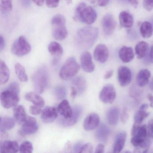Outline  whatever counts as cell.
<instances>
[{"label": "cell", "mask_w": 153, "mask_h": 153, "mask_svg": "<svg viewBox=\"0 0 153 153\" xmlns=\"http://www.w3.org/2000/svg\"><path fill=\"white\" fill-rule=\"evenodd\" d=\"M66 20L64 16L60 14L55 15L51 19L52 26L65 25Z\"/></svg>", "instance_id": "8d00e7d4"}, {"label": "cell", "mask_w": 153, "mask_h": 153, "mask_svg": "<svg viewBox=\"0 0 153 153\" xmlns=\"http://www.w3.org/2000/svg\"><path fill=\"white\" fill-rule=\"evenodd\" d=\"M109 52L106 45L102 44L98 45L94 51L95 59L100 63H105L108 59Z\"/></svg>", "instance_id": "7c38bea8"}, {"label": "cell", "mask_w": 153, "mask_h": 153, "mask_svg": "<svg viewBox=\"0 0 153 153\" xmlns=\"http://www.w3.org/2000/svg\"><path fill=\"white\" fill-rule=\"evenodd\" d=\"M19 93L8 87L1 94V101L2 106L7 109L16 106L19 102Z\"/></svg>", "instance_id": "5b68a950"}, {"label": "cell", "mask_w": 153, "mask_h": 153, "mask_svg": "<svg viewBox=\"0 0 153 153\" xmlns=\"http://www.w3.org/2000/svg\"><path fill=\"white\" fill-rule=\"evenodd\" d=\"M15 70L17 76L20 81L23 82L27 81V76L23 65L19 63H16L15 65Z\"/></svg>", "instance_id": "e575fe53"}, {"label": "cell", "mask_w": 153, "mask_h": 153, "mask_svg": "<svg viewBox=\"0 0 153 153\" xmlns=\"http://www.w3.org/2000/svg\"><path fill=\"white\" fill-rule=\"evenodd\" d=\"M151 76L149 71L146 69L141 70L138 73L136 78L137 85L140 87H143L147 85Z\"/></svg>", "instance_id": "603a6c76"}, {"label": "cell", "mask_w": 153, "mask_h": 153, "mask_svg": "<svg viewBox=\"0 0 153 153\" xmlns=\"http://www.w3.org/2000/svg\"><path fill=\"white\" fill-rule=\"evenodd\" d=\"M147 98L150 101V106L153 107V96L151 94L148 95Z\"/></svg>", "instance_id": "680465c9"}, {"label": "cell", "mask_w": 153, "mask_h": 153, "mask_svg": "<svg viewBox=\"0 0 153 153\" xmlns=\"http://www.w3.org/2000/svg\"><path fill=\"white\" fill-rule=\"evenodd\" d=\"M15 120L8 117H1L0 123V131L5 132L13 128L15 126Z\"/></svg>", "instance_id": "f1b7e54d"}, {"label": "cell", "mask_w": 153, "mask_h": 153, "mask_svg": "<svg viewBox=\"0 0 153 153\" xmlns=\"http://www.w3.org/2000/svg\"><path fill=\"white\" fill-rule=\"evenodd\" d=\"M54 94L57 99L60 100L63 99L67 95V90L63 86L57 87L54 90Z\"/></svg>", "instance_id": "f35d334b"}, {"label": "cell", "mask_w": 153, "mask_h": 153, "mask_svg": "<svg viewBox=\"0 0 153 153\" xmlns=\"http://www.w3.org/2000/svg\"><path fill=\"white\" fill-rule=\"evenodd\" d=\"M45 0H33L36 4L38 6H42L43 5Z\"/></svg>", "instance_id": "6f0895ef"}, {"label": "cell", "mask_w": 153, "mask_h": 153, "mask_svg": "<svg viewBox=\"0 0 153 153\" xmlns=\"http://www.w3.org/2000/svg\"><path fill=\"white\" fill-rule=\"evenodd\" d=\"M9 69L6 63L3 61H0V84H6L9 79Z\"/></svg>", "instance_id": "f546056e"}, {"label": "cell", "mask_w": 153, "mask_h": 153, "mask_svg": "<svg viewBox=\"0 0 153 153\" xmlns=\"http://www.w3.org/2000/svg\"><path fill=\"white\" fill-rule=\"evenodd\" d=\"M119 58L124 63L130 62L134 59V51L131 47L123 46L119 51Z\"/></svg>", "instance_id": "ac0fdd59"}, {"label": "cell", "mask_w": 153, "mask_h": 153, "mask_svg": "<svg viewBox=\"0 0 153 153\" xmlns=\"http://www.w3.org/2000/svg\"><path fill=\"white\" fill-rule=\"evenodd\" d=\"M116 91L112 85H107L103 88L99 94L101 102L105 104L112 103L116 98Z\"/></svg>", "instance_id": "ba28073f"}, {"label": "cell", "mask_w": 153, "mask_h": 153, "mask_svg": "<svg viewBox=\"0 0 153 153\" xmlns=\"http://www.w3.org/2000/svg\"><path fill=\"white\" fill-rule=\"evenodd\" d=\"M6 47V42L4 37L1 36H0V50L2 51Z\"/></svg>", "instance_id": "681fc988"}, {"label": "cell", "mask_w": 153, "mask_h": 153, "mask_svg": "<svg viewBox=\"0 0 153 153\" xmlns=\"http://www.w3.org/2000/svg\"><path fill=\"white\" fill-rule=\"evenodd\" d=\"M110 133V130L105 124H102L96 132V138L98 141L105 142L108 139Z\"/></svg>", "instance_id": "4316f807"}, {"label": "cell", "mask_w": 153, "mask_h": 153, "mask_svg": "<svg viewBox=\"0 0 153 153\" xmlns=\"http://www.w3.org/2000/svg\"><path fill=\"white\" fill-rule=\"evenodd\" d=\"M75 17L76 19L81 23L91 25L96 20L97 14L92 7L82 2L79 3L76 8Z\"/></svg>", "instance_id": "7a4b0ae2"}, {"label": "cell", "mask_w": 153, "mask_h": 153, "mask_svg": "<svg viewBox=\"0 0 153 153\" xmlns=\"http://www.w3.org/2000/svg\"><path fill=\"white\" fill-rule=\"evenodd\" d=\"M127 133L125 131H121L117 134L113 146V152L120 153L123 149L126 142Z\"/></svg>", "instance_id": "d6986e66"}, {"label": "cell", "mask_w": 153, "mask_h": 153, "mask_svg": "<svg viewBox=\"0 0 153 153\" xmlns=\"http://www.w3.org/2000/svg\"><path fill=\"white\" fill-rule=\"evenodd\" d=\"M103 33L106 36L111 35L116 27V23L112 15L107 14L104 16L102 20Z\"/></svg>", "instance_id": "9c48e42d"}, {"label": "cell", "mask_w": 153, "mask_h": 153, "mask_svg": "<svg viewBox=\"0 0 153 153\" xmlns=\"http://www.w3.org/2000/svg\"><path fill=\"white\" fill-rule=\"evenodd\" d=\"M149 59L150 62L153 63V44L151 45L150 51H149Z\"/></svg>", "instance_id": "9f6ffc18"}, {"label": "cell", "mask_w": 153, "mask_h": 153, "mask_svg": "<svg viewBox=\"0 0 153 153\" xmlns=\"http://www.w3.org/2000/svg\"><path fill=\"white\" fill-rule=\"evenodd\" d=\"M148 108V105L147 104H144L140 106L138 111L134 115L135 123L141 124L143 120L149 115V113L146 111Z\"/></svg>", "instance_id": "d4e9b609"}, {"label": "cell", "mask_w": 153, "mask_h": 153, "mask_svg": "<svg viewBox=\"0 0 153 153\" xmlns=\"http://www.w3.org/2000/svg\"><path fill=\"white\" fill-rule=\"evenodd\" d=\"M143 6L146 10L151 11L153 10V0H143Z\"/></svg>", "instance_id": "ab89813d"}, {"label": "cell", "mask_w": 153, "mask_h": 153, "mask_svg": "<svg viewBox=\"0 0 153 153\" xmlns=\"http://www.w3.org/2000/svg\"><path fill=\"white\" fill-rule=\"evenodd\" d=\"M72 84L76 88L78 93L81 94H83L86 88V82L83 77L79 76L74 78L72 79Z\"/></svg>", "instance_id": "1f68e13d"}, {"label": "cell", "mask_w": 153, "mask_h": 153, "mask_svg": "<svg viewBox=\"0 0 153 153\" xmlns=\"http://www.w3.org/2000/svg\"><path fill=\"white\" fill-rule=\"evenodd\" d=\"M121 121L123 123H126L129 118V114L126 108H124L121 114Z\"/></svg>", "instance_id": "7bdbcfd3"}, {"label": "cell", "mask_w": 153, "mask_h": 153, "mask_svg": "<svg viewBox=\"0 0 153 153\" xmlns=\"http://www.w3.org/2000/svg\"><path fill=\"white\" fill-rule=\"evenodd\" d=\"M131 5L134 8H137L138 6V0H128Z\"/></svg>", "instance_id": "db71d44e"}, {"label": "cell", "mask_w": 153, "mask_h": 153, "mask_svg": "<svg viewBox=\"0 0 153 153\" xmlns=\"http://www.w3.org/2000/svg\"><path fill=\"white\" fill-rule=\"evenodd\" d=\"M78 92L76 88L74 86L71 87V96L72 98H74L77 94Z\"/></svg>", "instance_id": "f5cc1de1"}, {"label": "cell", "mask_w": 153, "mask_h": 153, "mask_svg": "<svg viewBox=\"0 0 153 153\" xmlns=\"http://www.w3.org/2000/svg\"><path fill=\"white\" fill-rule=\"evenodd\" d=\"M41 107L37 105H31L30 107V112L32 114L34 115H38L42 113V110L41 109Z\"/></svg>", "instance_id": "60d3db41"}, {"label": "cell", "mask_w": 153, "mask_h": 153, "mask_svg": "<svg viewBox=\"0 0 153 153\" xmlns=\"http://www.w3.org/2000/svg\"><path fill=\"white\" fill-rule=\"evenodd\" d=\"M147 127L146 125L140 126L137 131L132 136L131 142L134 146L138 147L145 142L147 137Z\"/></svg>", "instance_id": "8fae6325"}, {"label": "cell", "mask_w": 153, "mask_h": 153, "mask_svg": "<svg viewBox=\"0 0 153 153\" xmlns=\"http://www.w3.org/2000/svg\"><path fill=\"white\" fill-rule=\"evenodd\" d=\"M34 87L38 94L44 92L49 81V73L46 66L39 68L34 74L33 77Z\"/></svg>", "instance_id": "3957f363"}, {"label": "cell", "mask_w": 153, "mask_h": 153, "mask_svg": "<svg viewBox=\"0 0 153 153\" xmlns=\"http://www.w3.org/2000/svg\"><path fill=\"white\" fill-rule=\"evenodd\" d=\"M22 124L19 133L23 136L34 134L38 130V126L36 120L34 117L27 115Z\"/></svg>", "instance_id": "52a82bcc"}, {"label": "cell", "mask_w": 153, "mask_h": 153, "mask_svg": "<svg viewBox=\"0 0 153 153\" xmlns=\"http://www.w3.org/2000/svg\"><path fill=\"white\" fill-rule=\"evenodd\" d=\"M149 87L150 88V90L153 91V78L152 79V80L149 83Z\"/></svg>", "instance_id": "91938a15"}, {"label": "cell", "mask_w": 153, "mask_h": 153, "mask_svg": "<svg viewBox=\"0 0 153 153\" xmlns=\"http://www.w3.org/2000/svg\"><path fill=\"white\" fill-rule=\"evenodd\" d=\"M52 35L56 40L62 41L68 36V30L65 25L53 26Z\"/></svg>", "instance_id": "ffe728a7"}, {"label": "cell", "mask_w": 153, "mask_h": 153, "mask_svg": "<svg viewBox=\"0 0 153 153\" xmlns=\"http://www.w3.org/2000/svg\"><path fill=\"white\" fill-rule=\"evenodd\" d=\"M148 135L153 138V119L149 122L147 127Z\"/></svg>", "instance_id": "f6af8a7d"}, {"label": "cell", "mask_w": 153, "mask_h": 153, "mask_svg": "<svg viewBox=\"0 0 153 153\" xmlns=\"http://www.w3.org/2000/svg\"><path fill=\"white\" fill-rule=\"evenodd\" d=\"M58 111L65 119L71 118L73 114V109H71L68 102L66 100H63L59 104Z\"/></svg>", "instance_id": "44dd1931"}, {"label": "cell", "mask_w": 153, "mask_h": 153, "mask_svg": "<svg viewBox=\"0 0 153 153\" xmlns=\"http://www.w3.org/2000/svg\"><path fill=\"white\" fill-rule=\"evenodd\" d=\"M83 145H83L81 143H78L76 144L74 146V148H73L74 152L75 153H80Z\"/></svg>", "instance_id": "7dc6e473"}, {"label": "cell", "mask_w": 153, "mask_h": 153, "mask_svg": "<svg viewBox=\"0 0 153 153\" xmlns=\"http://www.w3.org/2000/svg\"><path fill=\"white\" fill-rule=\"evenodd\" d=\"M149 49V45L145 42H140L135 47V52L138 59H141L146 56Z\"/></svg>", "instance_id": "836d02e7"}, {"label": "cell", "mask_w": 153, "mask_h": 153, "mask_svg": "<svg viewBox=\"0 0 153 153\" xmlns=\"http://www.w3.org/2000/svg\"><path fill=\"white\" fill-rule=\"evenodd\" d=\"M120 109L117 107L110 109L106 114V119L109 124L116 125L119 122L120 117Z\"/></svg>", "instance_id": "cb8c5ba5"}, {"label": "cell", "mask_w": 153, "mask_h": 153, "mask_svg": "<svg viewBox=\"0 0 153 153\" xmlns=\"http://www.w3.org/2000/svg\"><path fill=\"white\" fill-rule=\"evenodd\" d=\"M81 67L84 71L88 73H91L94 70L95 67L92 56L88 52H84L80 58Z\"/></svg>", "instance_id": "4fadbf2b"}, {"label": "cell", "mask_w": 153, "mask_h": 153, "mask_svg": "<svg viewBox=\"0 0 153 153\" xmlns=\"http://www.w3.org/2000/svg\"><path fill=\"white\" fill-rule=\"evenodd\" d=\"M83 112V109L79 105H76L74 106L73 109V114L71 118L68 119L63 120L62 123L64 126L70 127L74 125L76 123L80 118V116Z\"/></svg>", "instance_id": "9a60e30c"}, {"label": "cell", "mask_w": 153, "mask_h": 153, "mask_svg": "<svg viewBox=\"0 0 153 153\" xmlns=\"http://www.w3.org/2000/svg\"><path fill=\"white\" fill-rule=\"evenodd\" d=\"M140 32L143 38H149L153 34V26L149 22L145 21L140 25Z\"/></svg>", "instance_id": "d6a6232c"}, {"label": "cell", "mask_w": 153, "mask_h": 153, "mask_svg": "<svg viewBox=\"0 0 153 153\" xmlns=\"http://www.w3.org/2000/svg\"><path fill=\"white\" fill-rule=\"evenodd\" d=\"M66 2L68 4H71L72 2V0H66Z\"/></svg>", "instance_id": "94428289"}, {"label": "cell", "mask_w": 153, "mask_h": 153, "mask_svg": "<svg viewBox=\"0 0 153 153\" xmlns=\"http://www.w3.org/2000/svg\"><path fill=\"white\" fill-rule=\"evenodd\" d=\"M19 149L18 143L16 141L6 140L1 143L0 152L2 153H16Z\"/></svg>", "instance_id": "e0dca14e"}, {"label": "cell", "mask_w": 153, "mask_h": 153, "mask_svg": "<svg viewBox=\"0 0 153 153\" xmlns=\"http://www.w3.org/2000/svg\"><path fill=\"white\" fill-rule=\"evenodd\" d=\"M132 74L128 67L121 66L118 70V79L119 84L122 87H126L130 84Z\"/></svg>", "instance_id": "30bf717a"}, {"label": "cell", "mask_w": 153, "mask_h": 153, "mask_svg": "<svg viewBox=\"0 0 153 153\" xmlns=\"http://www.w3.org/2000/svg\"><path fill=\"white\" fill-rule=\"evenodd\" d=\"M104 151V146L102 144H99L97 145L95 152L97 153H103Z\"/></svg>", "instance_id": "c3c4849f"}, {"label": "cell", "mask_w": 153, "mask_h": 153, "mask_svg": "<svg viewBox=\"0 0 153 153\" xmlns=\"http://www.w3.org/2000/svg\"><path fill=\"white\" fill-rule=\"evenodd\" d=\"M99 31L95 27H84L77 31L76 42L77 46L82 50L91 48L96 42Z\"/></svg>", "instance_id": "6da1fadb"}, {"label": "cell", "mask_w": 153, "mask_h": 153, "mask_svg": "<svg viewBox=\"0 0 153 153\" xmlns=\"http://www.w3.org/2000/svg\"><path fill=\"white\" fill-rule=\"evenodd\" d=\"M48 51L55 60L59 59L63 54V48L61 45L56 42L50 43L48 46Z\"/></svg>", "instance_id": "484cf974"}, {"label": "cell", "mask_w": 153, "mask_h": 153, "mask_svg": "<svg viewBox=\"0 0 153 153\" xmlns=\"http://www.w3.org/2000/svg\"><path fill=\"white\" fill-rule=\"evenodd\" d=\"M57 116V109L55 107L48 106L43 110L41 118L42 121L45 123H50L56 120Z\"/></svg>", "instance_id": "2e32d148"}, {"label": "cell", "mask_w": 153, "mask_h": 153, "mask_svg": "<svg viewBox=\"0 0 153 153\" xmlns=\"http://www.w3.org/2000/svg\"><path fill=\"white\" fill-rule=\"evenodd\" d=\"M21 3L25 8H28L31 5V0H21Z\"/></svg>", "instance_id": "816d5d0a"}, {"label": "cell", "mask_w": 153, "mask_h": 153, "mask_svg": "<svg viewBox=\"0 0 153 153\" xmlns=\"http://www.w3.org/2000/svg\"><path fill=\"white\" fill-rule=\"evenodd\" d=\"M13 114L15 120L19 123H22L27 116L25 108L20 105H17L14 108Z\"/></svg>", "instance_id": "4dcf8cb0"}, {"label": "cell", "mask_w": 153, "mask_h": 153, "mask_svg": "<svg viewBox=\"0 0 153 153\" xmlns=\"http://www.w3.org/2000/svg\"><path fill=\"white\" fill-rule=\"evenodd\" d=\"M0 8L1 11L4 13L11 11L13 8L12 0H1Z\"/></svg>", "instance_id": "d590c367"}, {"label": "cell", "mask_w": 153, "mask_h": 153, "mask_svg": "<svg viewBox=\"0 0 153 153\" xmlns=\"http://www.w3.org/2000/svg\"><path fill=\"white\" fill-rule=\"evenodd\" d=\"M80 69V66L74 57H70L66 61L60 71V77L67 80L76 76Z\"/></svg>", "instance_id": "277c9868"}, {"label": "cell", "mask_w": 153, "mask_h": 153, "mask_svg": "<svg viewBox=\"0 0 153 153\" xmlns=\"http://www.w3.org/2000/svg\"><path fill=\"white\" fill-rule=\"evenodd\" d=\"M100 122V117L97 114H89L84 121V129L87 131L93 130L99 126Z\"/></svg>", "instance_id": "5bb4252c"}, {"label": "cell", "mask_w": 153, "mask_h": 153, "mask_svg": "<svg viewBox=\"0 0 153 153\" xmlns=\"http://www.w3.org/2000/svg\"><path fill=\"white\" fill-rule=\"evenodd\" d=\"M93 151V147L90 143H87L83 145L80 153H92Z\"/></svg>", "instance_id": "b9f144b4"}, {"label": "cell", "mask_w": 153, "mask_h": 153, "mask_svg": "<svg viewBox=\"0 0 153 153\" xmlns=\"http://www.w3.org/2000/svg\"><path fill=\"white\" fill-rule=\"evenodd\" d=\"M59 0H46V4L48 7L55 8L58 7Z\"/></svg>", "instance_id": "ee69618b"}, {"label": "cell", "mask_w": 153, "mask_h": 153, "mask_svg": "<svg viewBox=\"0 0 153 153\" xmlns=\"http://www.w3.org/2000/svg\"><path fill=\"white\" fill-rule=\"evenodd\" d=\"M33 144L29 141H24L19 146V151L21 153H30L33 151Z\"/></svg>", "instance_id": "74e56055"}, {"label": "cell", "mask_w": 153, "mask_h": 153, "mask_svg": "<svg viewBox=\"0 0 153 153\" xmlns=\"http://www.w3.org/2000/svg\"></svg>", "instance_id": "6125c7cd"}, {"label": "cell", "mask_w": 153, "mask_h": 153, "mask_svg": "<svg viewBox=\"0 0 153 153\" xmlns=\"http://www.w3.org/2000/svg\"><path fill=\"white\" fill-rule=\"evenodd\" d=\"M25 98L27 101L32 102L35 105L39 107H43L45 105L44 99L37 93L30 92L26 94Z\"/></svg>", "instance_id": "83f0119b"}, {"label": "cell", "mask_w": 153, "mask_h": 153, "mask_svg": "<svg viewBox=\"0 0 153 153\" xmlns=\"http://www.w3.org/2000/svg\"><path fill=\"white\" fill-rule=\"evenodd\" d=\"M119 21L120 25L124 28H131L134 23L132 16L127 11H122L119 15Z\"/></svg>", "instance_id": "7402d4cb"}, {"label": "cell", "mask_w": 153, "mask_h": 153, "mask_svg": "<svg viewBox=\"0 0 153 153\" xmlns=\"http://www.w3.org/2000/svg\"><path fill=\"white\" fill-rule=\"evenodd\" d=\"M110 0H97V3L100 7H104L107 6Z\"/></svg>", "instance_id": "f907efd6"}, {"label": "cell", "mask_w": 153, "mask_h": 153, "mask_svg": "<svg viewBox=\"0 0 153 153\" xmlns=\"http://www.w3.org/2000/svg\"><path fill=\"white\" fill-rule=\"evenodd\" d=\"M114 71L113 70H110L109 71H107L106 73H105V75L104 76L105 79H109L112 76H113V74Z\"/></svg>", "instance_id": "11a10c76"}, {"label": "cell", "mask_w": 153, "mask_h": 153, "mask_svg": "<svg viewBox=\"0 0 153 153\" xmlns=\"http://www.w3.org/2000/svg\"><path fill=\"white\" fill-rule=\"evenodd\" d=\"M31 51V46L25 37L20 36L13 43L11 51L13 54L22 57L28 54Z\"/></svg>", "instance_id": "8992f818"}, {"label": "cell", "mask_w": 153, "mask_h": 153, "mask_svg": "<svg viewBox=\"0 0 153 153\" xmlns=\"http://www.w3.org/2000/svg\"><path fill=\"white\" fill-rule=\"evenodd\" d=\"M136 88V87L131 88V96L133 98L137 99V100L138 98L140 97V94L138 93V92H139V90L138 91Z\"/></svg>", "instance_id": "bcb514c9"}]
</instances>
